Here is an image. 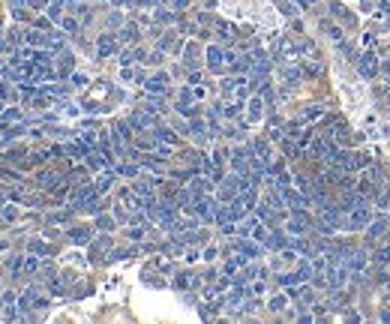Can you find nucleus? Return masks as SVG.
Instances as JSON below:
<instances>
[{
    "label": "nucleus",
    "mask_w": 390,
    "mask_h": 324,
    "mask_svg": "<svg viewBox=\"0 0 390 324\" xmlns=\"http://www.w3.org/2000/svg\"><path fill=\"white\" fill-rule=\"evenodd\" d=\"M99 189H93V186H81V189H75L72 192V207H84V204H90L93 198H96Z\"/></svg>",
    "instance_id": "f03ea898"
},
{
    "label": "nucleus",
    "mask_w": 390,
    "mask_h": 324,
    "mask_svg": "<svg viewBox=\"0 0 390 324\" xmlns=\"http://www.w3.org/2000/svg\"><path fill=\"white\" fill-rule=\"evenodd\" d=\"M0 315H3V318H9V321H12V318H18V312H15V294H12V291H6L3 297H0Z\"/></svg>",
    "instance_id": "7ed1b4c3"
},
{
    "label": "nucleus",
    "mask_w": 390,
    "mask_h": 324,
    "mask_svg": "<svg viewBox=\"0 0 390 324\" xmlns=\"http://www.w3.org/2000/svg\"><path fill=\"white\" fill-rule=\"evenodd\" d=\"M270 309H276V312H279V309H285V297H282V294H276V297L270 300Z\"/></svg>",
    "instance_id": "4be33fe9"
},
{
    "label": "nucleus",
    "mask_w": 390,
    "mask_h": 324,
    "mask_svg": "<svg viewBox=\"0 0 390 324\" xmlns=\"http://www.w3.org/2000/svg\"><path fill=\"white\" fill-rule=\"evenodd\" d=\"M72 81H75L78 87H84V84H87V78H84V75H72Z\"/></svg>",
    "instance_id": "7c9ffc66"
},
{
    "label": "nucleus",
    "mask_w": 390,
    "mask_h": 324,
    "mask_svg": "<svg viewBox=\"0 0 390 324\" xmlns=\"http://www.w3.org/2000/svg\"><path fill=\"white\" fill-rule=\"evenodd\" d=\"M300 3H303V6H312V3H315V0H300Z\"/></svg>",
    "instance_id": "f704fd0d"
},
{
    "label": "nucleus",
    "mask_w": 390,
    "mask_h": 324,
    "mask_svg": "<svg viewBox=\"0 0 390 324\" xmlns=\"http://www.w3.org/2000/svg\"><path fill=\"white\" fill-rule=\"evenodd\" d=\"M33 9H48V0H30Z\"/></svg>",
    "instance_id": "c756f323"
},
{
    "label": "nucleus",
    "mask_w": 390,
    "mask_h": 324,
    "mask_svg": "<svg viewBox=\"0 0 390 324\" xmlns=\"http://www.w3.org/2000/svg\"><path fill=\"white\" fill-rule=\"evenodd\" d=\"M36 183H39V186H54V183H57V174H54V171H39V174H36Z\"/></svg>",
    "instance_id": "f8f14e48"
},
{
    "label": "nucleus",
    "mask_w": 390,
    "mask_h": 324,
    "mask_svg": "<svg viewBox=\"0 0 390 324\" xmlns=\"http://www.w3.org/2000/svg\"><path fill=\"white\" fill-rule=\"evenodd\" d=\"M30 252H36V255H48V243H42V240H30Z\"/></svg>",
    "instance_id": "6ab92c4d"
},
{
    "label": "nucleus",
    "mask_w": 390,
    "mask_h": 324,
    "mask_svg": "<svg viewBox=\"0 0 390 324\" xmlns=\"http://www.w3.org/2000/svg\"><path fill=\"white\" fill-rule=\"evenodd\" d=\"M120 39L135 42V39H138V27H135V24H126V27H123V33H120Z\"/></svg>",
    "instance_id": "a211bd4d"
},
{
    "label": "nucleus",
    "mask_w": 390,
    "mask_h": 324,
    "mask_svg": "<svg viewBox=\"0 0 390 324\" xmlns=\"http://www.w3.org/2000/svg\"><path fill=\"white\" fill-rule=\"evenodd\" d=\"M0 117H3V120H21V114H18V111H15V108H12V111H3V114H0Z\"/></svg>",
    "instance_id": "a878e982"
},
{
    "label": "nucleus",
    "mask_w": 390,
    "mask_h": 324,
    "mask_svg": "<svg viewBox=\"0 0 390 324\" xmlns=\"http://www.w3.org/2000/svg\"><path fill=\"white\" fill-rule=\"evenodd\" d=\"M165 84H168V75H165V72H156V75L147 78V90H150V93H162Z\"/></svg>",
    "instance_id": "0eeeda50"
},
{
    "label": "nucleus",
    "mask_w": 390,
    "mask_h": 324,
    "mask_svg": "<svg viewBox=\"0 0 390 324\" xmlns=\"http://www.w3.org/2000/svg\"><path fill=\"white\" fill-rule=\"evenodd\" d=\"M0 216H3V219H12V216H15V210H12V207H0Z\"/></svg>",
    "instance_id": "c85d7f7f"
},
{
    "label": "nucleus",
    "mask_w": 390,
    "mask_h": 324,
    "mask_svg": "<svg viewBox=\"0 0 390 324\" xmlns=\"http://www.w3.org/2000/svg\"><path fill=\"white\" fill-rule=\"evenodd\" d=\"M360 69H363V75H366V78H372V75L378 72V63H375V57H372V54H366V57H363V63H360Z\"/></svg>",
    "instance_id": "1a4fd4ad"
},
{
    "label": "nucleus",
    "mask_w": 390,
    "mask_h": 324,
    "mask_svg": "<svg viewBox=\"0 0 390 324\" xmlns=\"http://www.w3.org/2000/svg\"><path fill=\"white\" fill-rule=\"evenodd\" d=\"M216 33H219V39H234V27H228V24H216Z\"/></svg>",
    "instance_id": "aec40b11"
},
{
    "label": "nucleus",
    "mask_w": 390,
    "mask_h": 324,
    "mask_svg": "<svg viewBox=\"0 0 390 324\" xmlns=\"http://www.w3.org/2000/svg\"><path fill=\"white\" fill-rule=\"evenodd\" d=\"M111 225H114V222H111V216H99V228H105V231H111Z\"/></svg>",
    "instance_id": "bb28decb"
},
{
    "label": "nucleus",
    "mask_w": 390,
    "mask_h": 324,
    "mask_svg": "<svg viewBox=\"0 0 390 324\" xmlns=\"http://www.w3.org/2000/svg\"><path fill=\"white\" fill-rule=\"evenodd\" d=\"M192 210L201 216V219H213V201H210V198H195Z\"/></svg>",
    "instance_id": "39448f33"
},
{
    "label": "nucleus",
    "mask_w": 390,
    "mask_h": 324,
    "mask_svg": "<svg viewBox=\"0 0 390 324\" xmlns=\"http://www.w3.org/2000/svg\"><path fill=\"white\" fill-rule=\"evenodd\" d=\"M72 72V54H60V69H57V75H69Z\"/></svg>",
    "instance_id": "f3484780"
},
{
    "label": "nucleus",
    "mask_w": 390,
    "mask_h": 324,
    "mask_svg": "<svg viewBox=\"0 0 390 324\" xmlns=\"http://www.w3.org/2000/svg\"><path fill=\"white\" fill-rule=\"evenodd\" d=\"M258 117H261V99L255 96V99H249V111H246V120H249V123H255Z\"/></svg>",
    "instance_id": "9d476101"
},
{
    "label": "nucleus",
    "mask_w": 390,
    "mask_h": 324,
    "mask_svg": "<svg viewBox=\"0 0 390 324\" xmlns=\"http://www.w3.org/2000/svg\"><path fill=\"white\" fill-rule=\"evenodd\" d=\"M384 228H387V219H378V222H372V228H369V231H372V234H381Z\"/></svg>",
    "instance_id": "b1692460"
},
{
    "label": "nucleus",
    "mask_w": 390,
    "mask_h": 324,
    "mask_svg": "<svg viewBox=\"0 0 390 324\" xmlns=\"http://www.w3.org/2000/svg\"><path fill=\"white\" fill-rule=\"evenodd\" d=\"M60 24H63L66 30H78V21H75V18H69V15H63V18H60Z\"/></svg>",
    "instance_id": "5701e85b"
},
{
    "label": "nucleus",
    "mask_w": 390,
    "mask_h": 324,
    "mask_svg": "<svg viewBox=\"0 0 390 324\" xmlns=\"http://www.w3.org/2000/svg\"><path fill=\"white\" fill-rule=\"evenodd\" d=\"M15 6H30V0H15Z\"/></svg>",
    "instance_id": "72a5a7b5"
},
{
    "label": "nucleus",
    "mask_w": 390,
    "mask_h": 324,
    "mask_svg": "<svg viewBox=\"0 0 390 324\" xmlns=\"http://www.w3.org/2000/svg\"><path fill=\"white\" fill-rule=\"evenodd\" d=\"M174 285H177V288H189V285H192V279H189V273H183V276H180V279H177Z\"/></svg>",
    "instance_id": "393cba45"
},
{
    "label": "nucleus",
    "mask_w": 390,
    "mask_h": 324,
    "mask_svg": "<svg viewBox=\"0 0 390 324\" xmlns=\"http://www.w3.org/2000/svg\"><path fill=\"white\" fill-rule=\"evenodd\" d=\"M315 117H321V108H309L306 111V120H315Z\"/></svg>",
    "instance_id": "cd10ccee"
},
{
    "label": "nucleus",
    "mask_w": 390,
    "mask_h": 324,
    "mask_svg": "<svg viewBox=\"0 0 390 324\" xmlns=\"http://www.w3.org/2000/svg\"><path fill=\"white\" fill-rule=\"evenodd\" d=\"M378 258H381V261H390V249H381V252H378Z\"/></svg>",
    "instance_id": "2f4dec72"
},
{
    "label": "nucleus",
    "mask_w": 390,
    "mask_h": 324,
    "mask_svg": "<svg viewBox=\"0 0 390 324\" xmlns=\"http://www.w3.org/2000/svg\"><path fill=\"white\" fill-rule=\"evenodd\" d=\"M48 33H42V30H30L27 36H24V42L30 45V48H48Z\"/></svg>",
    "instance_id": "423d86ee"
},
{
    "label": "nucleus",
    "mask_w": 390,
    "mask_h": 324,
    "mask_svg": "<svg viewBox=\"0 0 390 324\" xmlns=\"http://www.w3.org/2000/svg\"><path fill=\"white\" fill-rule=\"evenodd\" d=\"M171 3H174V6H177V9H183V6H186V3H189V0H171Z\"/></svg>",
    "instance_id": "473e14b6"
},
{
    "label": "nucleus",
    "mask_w": 390,
    "mask_h": 324,
    "mask_svg": "<svg viewBox=\"0 0 390 324\" xmlns=\"http://www.w3.org/2000/svg\"><path fill=\"white\" fill-rule=\"evenodd\" d=\"M129 126H135V129H150V126H153V111H150V108H138V111H132L129 114Z\"/></svg>",
    "instance_id": "f257e3e1"
},
{
    "label": "nucleus",
    "mask_w": 390,
    "mask_h": 324,
    "mask_svg": "<svg viewBox=\"0 0 390 324\" xmlns=\"http://www.w3.org/2000/svg\"><path fill=\"white\" fill-rule=\"evenodd\" d=\"M240 249H243V255H249V258H255V255L261 252L255 243H240Z\"/></svg>",
    "instance_id": "412c9836"
},
{
    "label": "nucleus",
    "mask_w": 390,
    "mask_h": 324,
    "mask_svg": "<svg viewBox=\"0 0 390 324\" xmlns=\"http://www.w3.org/2000/svg\"><path fill=\"white\" fill-rule=\"evenodd\" d=\"M69 237H72L75 243H87L93 234H90V228H75V231H69Z\"/></svg>",
    "instance_id": "2eb2a0df"
},
{
    "label": "nucleus",
    "mask_w": 390,
    "mask_h": 324,
    "mask_svg": "<svg viewBox=\"0 0 390 324\" xmlns=\"http://www.w3.org/2000/svg\"><path fill=\"white\" fill-rule=\"evenodd\" d=\"M111 183H114V174H111V171H105V174L99 177L96 189H99V192H108V189H111Z\"/></svg>",
    "instance_id": "dca6fc26"
},
{
    "label": "nucleus",
    "mask_w": 390,
    "mask_h": 324,
    "mask_svg": "<svg viewBox=\"0 0 390 324\" xmlns=\"http://www.w3.org/2000/svg\"><path fill=\"white\" fill-rule=\"evenodd\" d=\"M366 219H369V213H366V207H360V204H358V210L348 216V222H351V225H366Z\"/></svg>",
    "instance_id": "4468645a"
},
{
    "label": "nucleus",
    "mask_w": 390,
    "mask_h": 324,
    "mask_svg": "<svg viewBox=\"0 0 390 324\" xmlns=\"http://www.w3.org/2000/svg\"><path fill=\"white\" fill-rule=\"evenodd\" d=\"M222 60H225V51H222V48H216V45H213V48H207V63L213 66V69H219Z\"/></svg>",
    "instance_id": "6e6552de"
},
{
    "label": "nucleus",
    "mask_w": 390,
    "mask_h": 324,
    "mask_svg": "<svg viewBox=\"0 0 390 324\" xmlns=\"http://www.w3.org/2000/svg\"><path fill=\"white\" fill-rule=\"evenodd\" d=\"M153 138H156V141H162V144H171V147L177 144V135H174L171 129H156V132H153Z\"/></svg>",
    "instance_id": "9b49d317"
},
{
    "label": "nucleus",
    "mask_w": 390,
    "mask_h": 324,
    "mask_svg": "<svg viewBox=\"0 0 390 324\" xmlns=\"http://www.w3.org/2000/svg\"><path fill=\"white\" fill-rule=\"evenodd\" d=\"M96 51H99V57H111V54L117 51V39H114V36H99Z\"/></svg>",
    "instance_id": "20e7f679"
},
{
    "label": "nucleus",
    "mask_w": 390,
    "mask_h": 324,
    "mask_svg": "<svg viewBox=\"0 0 390 324\" xmlns=\"http://www.w3.org/2000/svg\"><path fill=\"white\" fill-rule=\"evenodd\" d=\"M21 270H24L27 276H33V273L39 270V258H36V252H30V255L24 258V264H21Z\"/></svg>",
    "instance_id": "ddd939ff"
}]
</instances>
